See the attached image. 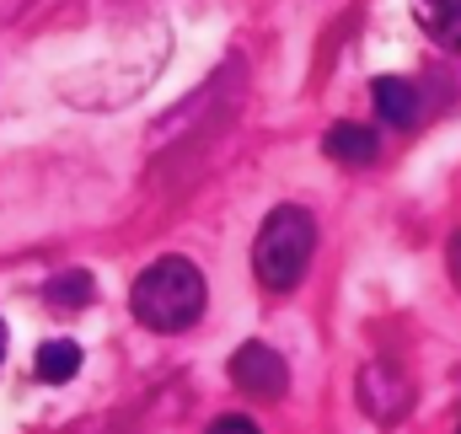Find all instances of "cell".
Returning <instances> with one entry per match:
<instances>
[{
  "label": "cell",
  "mask_w": 461,
  "mask_h": 434,
  "mask_svg": "<svg viewBox=\"0 0 461 434\" xmlns=\"http://www.w3.org/2000/svg\"><path fill=\"white\" fill-rule=\"evenodd\" d=\"M204 274L188 263V258H156L134 290H129V312L150 332H188V327L204 317Z\"/></svg>",
  "instance_id": "obj_1"
},
{
  "label": "cell",
  "mask_w": 461,
  "mask_h": 434,
  "mask_svg": "<svg viewBox=\"0 0 461 434\" xmlns=\"http://www.w3.org/2000/svg\"><path fill=\"white\" fill-rule=\"evenodd\" d=\"M312 252H317V220L301 204H279L252 241V274L268 290H295L312 268Z\"/></svg>",
  "instance_id": "obj_2"
},
{
  "label": "cell",
  "mask_w": 461,
  "mask_h": 434,
  "mask_svg": "<svg viewBox=\"0 0 461 434\" xmlns=\"http://www.w3.org/2000/svg\"><path fill=\"white\" fill-rule=\"evenodd\" d=\"M230 381H236L247 397L274 402V397H285V386H290V365H285L268 343H241V348L230 354Z\"/></svg>",
  "instance_id": "obj_3"
},
{
  "label": "cell",
  "mask_w": 461,
  "mask_h": 434,
  "mask_svg": "<svg viewBox=\"0 0 461 434\" xmlns=\"http://www.w3.org/2000/svg\"><path fill=\"white\" fill-rule=\"evenodd\" d=\"M359 402H365V413H370L375 424H397V419L408 413L413 392H408V381H402L392 365H365V370H359Z\"/></svg>",
  "instance_id": "obj_4"
},
{
  "label": "cell",
  "mask_w": 461,
  "mask_h": 434,
  "mask_svg": "<svg viewBox=\"0 0 461 434\" xmlns=\"http://www.w3.org/2000/svg\"><path fill=\"white\" fill-rule=\"evenodd\" d=\"M370 97H375V113H381L386 123H397V129H413V123H419V86H408V81H397V76H381V81L370 86Z\"/></svg>",
  "instance_id": "obj_5"
},
{
  "label": "cell",
  "mask_w": 461,
  "mask_h": 434,
  "mask_svg": "<svg viewBox=\"0 0 461 434\" xmlns=\"http://www.w3.org/2000/svg\"><path fill=\"white\" fill-rule=\"evenodd\" d=\"M322 150L333 161H344V167H370L375 161V134L365 123H333L328 140H322Z\"/></svg>",
  "instance_id": "obj_6"
},
{
  "label": "cell",
  "mask_w": 461,
  "mask_h": 434,
  "mask_svg": "<svg viewBox=\"0 0 461 434\" xmlns=\"http://www.w3.org/2000/svg\"><path fill=\"white\" fill-rule=\"evenodd\" d=\"M413 16L435 43L461 49V0H413Z\"/></svg>",
  "instance_id": "obj_7"
},
{
  "label": "cell",
  "mask_w": 461,
  "mask_h": 434,
  "mask_svg": "<svg viewBox=\"0 0 461 434\" xmlns=\"http://www.w3.org/2000/svg\"><path fill=\"white\" fill-rule=\"evenodd\" d=\"M32 370H38V381H49V386L76 381V370H81V343H70V338H49V343L38 348Z\"/></svg>",
  "instance_id": "obj_8"
},
{
  "label": "cell",
  "mask_w": 461,
  "mask_h": 434,
  "mask_svg": "<svg viewBox=\"0 0 461 434\" xmlns=\"http://www.w3.org/2000/svg\"><path fill=\"white\" fill-rule=\"evenodd\" d=\"M54 306H86L97 290H92V279L86 274H59V279H49V290H43Z\"/></svg>",
  "instance_id": "obj_9"
},
{
  "label": "cell",
  "mask_w": 461,
  "mask_h": 434,
  "mask_svg": "<svg viewBox=\"0 0 461 434\" xmlns=\"http://www.w3.org/2000/svg\"><path fill=\"white\" fill-rule=\"evenodd\" d=\"M210 434H258V424H252V419H236V413H230V419H221V424H210Z\"/></svg>",
  "instance_id": "obj_10"
},
{
  "label": "cell",
  "mask_w": 461,
  "mask_h": 434,
  "mask_svg": "<svg viewBox=\"0 0 461 434\" xmlns=\"http://www.w3.org/2000/svg\"><path fill=\"white\" fill-rule=\"evenodd\" d=\"M451 279H456V285H461V236H456V241H451Z\"/></svg>",
  "instance_id": "obj_11"
},
{
  "label": "cell",
  "mask_w": 461,
  "mask_h": 434,
  "mask_svg": "<svg viewBox=\"0 0 461 434\" xmlns=\"http://www.w3.org/2000/svg\"><path fill=\"white\" fill-rule=\"evenodd\" d=\"M0 359H5V322H0Z\"/></svg>",
  "instance_id": "obj_12"
},
{
  "label": "cell",
  "mask_w": 461,
  "mask_h": 434,
  "mask_svg": "<svg viewBox=\"0 0 461 434\" xmlns=\"http://www.w3.org/2000/svg\"><path fill=\"white\" fill-rule=\"evenodd\" d=\"M456 434H461V429H456Z\"/></svg>",
  "instance_id": "obj_13"
}]
</instances>
